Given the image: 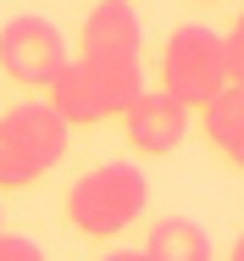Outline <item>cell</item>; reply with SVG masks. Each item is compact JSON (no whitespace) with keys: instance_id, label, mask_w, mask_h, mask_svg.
Instances as JSON below:
<instances>
[{"instance_id":"6da1fadb","label":"cell","mask_w":244,"mask_h":261,"mask_svg":"<svg viewBox=\"0 0 244 261\" xmlns=\"http://www.w3.org/2000/svg\"><path fill=\"white\" fill-rule=\"evenodd\" d=\"M228 45L216 28H200V22H178L161 45V95L183 106V111H205L228 89Z\"/></svg>"},{"instance_id":"7a4b0ae2","label":"cell","mask_w":244,"mask_h":261,"mask_svg":"<svg viewBox=\"0 0 244 261\" xmlns=\"http://www.w3.org/2000/svg\"><path fill=\"white\" fill-rule=\"evenodd\" d=\"M150 200V184L133 161H105L89 167L72 189H67V222L89 239H117Z\"/></svg>"},{"instance_id":"3957f363","label":"cell","mask_w":244,"mask_h":261,"mask_svg":"<svg viewBox=\"0 0 244 261\" xmlns=\"http://www.w3.org/2000/svg\"><path fill=\"white\" fill-rule=\"evenodd\" d=\"M67 156V122L50 106H11L0 117V189L39 184Z\"/></svg>"},{"instance_id":"277c9868","label":"cell","mask_w":244,"mask_h":261,"mask_svg":"<svg viewBox=\"0 0 244 261\" xmlns=\"http://www.w3.org/2000/svg\"><path fill=\"white\" fill-rule=\"evenodd\" d=\"M0 67H6L17 84L50 89L56 72L67 67V45H61L56 22H45V17H11V22L0 28Z\"/></svg>"},{"instance_id":"5b68a950","label":"cell","mask_w":244,"mask_h":261,"mask_svg":"<svg viewBox=\"0 0 244 261\" xmlns=\"http://www.w3.org/2000/svg\"><path fill=\"white\" fill-rule=\"evenodd\" d=\"M122 128H128V145L139 150V156H172L178 145H183V134H189V111L172 100V95H139V100L122 111Z\"/></svg>"},{"instance_id":"8992f818","label":"cell","mask_w":244,"mask_h":261,"mask_svg":"<svg viewBox=\"0 0 244 261\" xmlns=\"http://www.w3.org/2000/svg\"><path fill=\"white\" fill-rule=\"evenodd\" d=\"M139 45H145L139 17L133 6H117V0H100L78 28V50H84L78 61H139Z\"/></svg>"},{"instance_id":"52a82bcc","label":"cell","mask_w":244,"mask_h":261,"mask_svg":"<svg viewBox=\"0 0 244 261\" xmlns=\"http://www.w3.org/2000/svg\"><path fill=\"white\" fill-rule=\"evenodd\" d=\"M139 256L145 261H211V233L195 217H161Z\"/></svg>"},{"instance_id":"ba28073f","label":"cell","mask_w":244,"mask_h":261,"mask_svg":"<svg viewBox=\"0 0 244 261\" xmlns=\"http://www.w3.org/2000/svg\"><path fill=\"white\" fill-rule=\"evenodd\" d=\"M50 111H56L67 128H72V122H100V117H105L84 61H67V67L56 72V84H50Z\"/></svg>"},{"instance_id":"9c48e42d","label":"cell","mask_w":244,"mask_h":261,"mask_svg":"<svg viewBox=\"0 0 244 261\" xmlns=\"http://www.w3.org/2000/svg\"><path fill=\"white\" fill-rule=\"evenodd\" d=\"M84 67H89V84H95L105 117H122L128 106L145 95V72H139V61H84Z\"/></svg>"},{"instance_id":"30bf717a","label":"cell","mask_w":244,"mask_h":261,"mask_svg":"<svg viewBox=\"0 0 244 261\" xmlns=\"http://www.w3.org/2000/svg\"><path fill=\"white\" fill-rule=\"evenodd\" d=\"M200 117H205V139H211L216 150L233 156V150L244 145V84H228Z\"/></svg>"},{"instance_id":"8fae6325","label":"cell","mask_w":244,"mask_h":261,"mask_svg":"<svg viewBox=\"0 0 244 261\" xmlns=\"http://www.w3.org/2000/svg\"><path fill=\"white\" fill-rule=\"evenodd\" d=\"M222 45H228V78H233V84H244V11L233 17V28L222 34Z\"/></svg>"},{"instance_id":"7c38bea8","label":"cell","mask_w":244,"mask_h":261,"mask_svg":"<svg viewBox=\"0 0 244 261\" xmlns=\"http://www.w3.org/2000/svg\"><path fill=\"white\" fill-rule=\"evenodd\" d=\"M0 261H45V250L22 233H0Z\"/></svg>"},{"instance_id":"4fadbf2b","label":"cell","mask_w":244,"mask_h":261,"mask_svg":"<svg viewBox=\"0 0 244 261\" xmlns=\"http://www.w3.org/2000/svg\"><path fill=\"white\" fill-rule=\"evenodd\" d=\"M105 261H145L139 250H122V256H105Z\"/></svg>"},{"instance_id":"5bb4252c","label":"cell","mask_w":244,"mask_h":261,"mask_svg":"<svg viewBox=\"0 0 244 261\" xmlns=\"http://www.w3.org/2000/svg\"><path fill=\"white\" fill-rule=\"evenodd\" d=\"M228 261H244V233H239V245H233V250H228Z\"/></svg>"},{"instance_id":"9a60e30c","label":"cell","mask_w":244,"mask_h":261,"mask_svg":"<svg viewBox=\"0 0 244 261\" xmlns=\"http://www.w3.org/2000/svg\"><path fill=\"white\" fill-rule=\"evenodd\" d=\"M233 161H239V167H244V145H239V150H233Z\"/></svg>"},{"instance_id":"2e32d148","label":"cell","mask_w":244,"mask_h":261,"mask_svg":"<svg viewBox=\"0 0 244 261\" xmlns=\"http://www.w3.org/2000/svg\"><path fill=\"white\" fill-rule=\"evenodd\" d=\"M117 6H133V0H117Z\"/></svg>"},{"instance_id":"e0dca14e","label":"cell","mask_w":244,"mask_h":261,"mask_svg":"<svg viewBox=\"0 0 244 261\" xmlns=\"http://www.w3.org/2000/svg\"><path fill=\"white\" fill-rule=\"evenodd\" d=\"M0 233H6V228H0Z\"/></svg>"}]
</instances>
